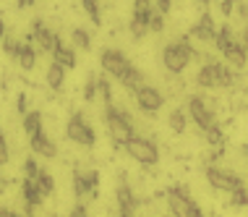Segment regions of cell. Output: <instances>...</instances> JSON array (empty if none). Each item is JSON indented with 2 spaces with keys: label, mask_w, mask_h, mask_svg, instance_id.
Here are the masks:
<instances>
[{
  "label": "cell",
  "mask_w": 248,
  "mask_h": 217,
  "mask_svg": "<svg viewBox=\"0 0 248 217\" xmlns=\"http://www.w3.org/2000/svg\"><path fill=\"white\" fill-rule=\"evenodd\" d=\"M29 147H31V152H34L37 154V157H55V154H58V147H55V141H52L50 136H47V134H37V136H31L29 139Z\"/></svg>",
  "instance_id": "obj_16"
},
{
  "label": "cell",
  "mask_w": 248,
  "mask_h": 217,
  "mask_svg": "<svg viewBox=\"0 0 248 217\" xmlns=\"http://www.w3.org/2000/svg\"><path fill=\"white\" fill-rule=\"evenodd\" d=\"M120 84H123L128 92H136V89H141V86H144V73H141V68H136V66H131V71L125 73L123 79H120Z\"/></svg>",
  "instance_id": "obj_22"
},
{
  "label": "cell",
  "mask_w": 248,
  "mask_h": 217,
  "mask_svg": "<svg viewBox=\"0 0 248 217\" xmlns=\"http://www.w3.org/2000/svg\"><path fill=\"white\" fill-rule=\"evenodd\" d=\"M39 170H42V167L37 165V160H34V157H26V160H24V173H26V178L34 181L37 175H39Z\"/></svg>",
  "instance_id": "obj_35"
},
{
  "label": "cell",
  "mask_w": 248,
  "mask_h": 217,
  "mask_svg": "<svg viewBox=\"0 0 248 217\" xmlns=\"http://www.w3.org/2000/svg\"><path fill=\"white\" fill-rule=\"evenodd\" d=\"M115 201H118V212H136V207H139L136 194H133V188H131L125 181L118 183V188H115Z\"/></svg>",
  "instance_id": "obj_15"
},
{
  "label": "cell",
  "mask_w": 248,
  "mask_h": 217,
  "mask_svg": "<svg viewBox=\"0 0 248 217\" xmlns=\"http://www.w3.org/2000/svg\"><path fill=\"white\" fill-rule=\"evenodd\" d=\"M52 63L63 66L65 71L76 66V50H73V47H68V45H65L63 39H60V37H58L55 47H52Z\"/></svg>",
  "instance_id": "obj_17"
},
{
  "label": "cell",
  "mask_w": 248,
  "mask_h": 217,
  "mask_svg": "<svg viewBox=\"0 0 248 217\" xmlns=\"http://www.w3.org/2000/svg\"><path fill=\"white\" fill-rule=\"evenodd\" d=\"M18 66H21L24 71H31L37 66V50L31 42H21V50H18Z\"/></svg>",
  "instance_id": "obj_18"
},
{
  "label": "cell",
  "mask_w": 248,
  "mask_h": 217,
  "mask_svg": "<svg viewBox=\"0 0 248 217\" xmlns=\"http://www.w3.org/2000/svg\"><path fill=\"white\" fill-rule=\"evenodd\" d=\"M34 183H37V188H39V194H42V196H50L52 191H55V178H52L47 170H39Z\"/></svg>",
  "instance_id": "obj_25"
},
{
  "label": "cell",
  "mask_w": 248,
  "mask_h": 217,
  "mask_svg": "<svg viewBox=\"0 0 248 217\" xmlns=\"http://www.w3.org/2000/svg\"><path fill=\"white\" fill-rule=\"evenodd\" d=\"M204 66L199 68L196 73V84L201 86V89H217L219 86V81H217V63L219 60H214L212 55H204Z\"/></svg>",
  "instance_id": "obj_13"
},
{
  "label": "cell",
  "mask_w": 248,
  "mask_h": 217,
  "mask_svg": "<svg viewBox=\"0 0 248 217\" xmlns=\"http://www.w3.org/2000/svg\"><path fill=\"white\" fill-rule=\"evenodd\" d=\"M222 55H225V63H227V66L243 68V66L248 63V47L240 42V39H232V42L222 50Z\"/></svg>",
  "instance_id": "obj_14"
},
{
  "label": "cell",
  "mask_w": 248,
  "mask_h": 217,
  "mask_svg": "<svg viewBox=\"0 0 248 217\" xmlns=\"http://www.w3.org/2000/svg\"><path fill=\"white\" fill-rule=\"evenodd\" d=\"M204 134V141L209 144L212 149H219V147H225V131H222V126H212V128H206V131H201Z\"/></svg>",
  "instance_id": "obj_23"
},
{
  "label": "cell",
  "mask_w": 248,
  "mask_h": 217,
  "mask_svg": "<svg viewBox=\"0 0 248 217\" xmlns=\"http://www.w3.org/2000/svg\"><path fill=\"white\" fill-rule=\"evenodd\" d=\"M3 50L8 52L13 60H16V58H18V50H21V42H18L16 37H8V34H5V39H3Z\"/></svg>",
  "instance_id": "obj_33"
},
{
  "label": "cell",
  "mask_w": 248,
  "mask_h": 217,
  "mask_svg": "<svg viewBox=\"0 0 248 217\" xmlns=\"http://www.w3.org/2000/svg\"><path fill=\"white\" fill-rule=\"evenodd\" d=\"M243 154H246V162H248V144L243 147Z\"/></svg>",
  "instance_id": "obj_46"
},
{
  "label": "cell",
  "mask_w": 248,
  "mask_h": 217,
  "mask_svg": "<svg viewBox=\"0 0 248 217\" xmlns=\"http://www.w3.org/2000/svg\"><path fill=\"white\" fill-rule=\"evenodd\" d=\"M167 207H170L172 217H201V207L191 199L188 186L183 183H175V186L167 188Z\"/></svg>",
  "instance_id": "obj_2"
},
{
  "label": "cell",
  "mask_w": 248,
  "mask_h": 217,
  "mask_svg": "<svg viewBox=\"0 0 248 217\" xmlns=\"http://www.w3.org/2000/svg\"><path fill=\"white\" fill-rule=\"evenodd\" d=\"M65 136H68V141H73V144H78V147H94V141H97L94 128L86 123L81 113H73L68 118V123H65Z\"/></svg>",
  "instance_id": "obj_4"
},
{
  "label": "cell",
  "mask_w": 248,
  "mask_h": 217,
  "mask_svg": "<svg viewBox=\"0 0 248 217\" xmlns=\"http://www.w3.org/2000/svg\"><path fill=\"white\" fill-rule=\"evenodd\" d=\"M71 37H73V45H76L78 50H89V47H92V37H89V32L81 29V26H76Z\"/></svg>",
  "instance_id": "obj_28"
},
{
  "label": "cell",
  "mask_w": 248,
  "mask_h": 217,
  "mask_svg": "<svg viewBox=\"0 0 248 217\" xmlns=\"http://www.w3.org/2000/svg\"><path fill=\"white\" fill-rule=\"evenodd\" d=\"M0 39H5V24H3V18H0Z\"/></svg>",
  "instance_id": "obj_44"
},
{
  "label": "cell",
  "mask_w": 248,
  "mask_h": 217,
  "mask_svg": "<svg viewBox=\"0 0 248 217\" xmlns=\"http://www.w3.org/2000/svg\"><path fill=\"white\" fill-rule=\"evenodd\" d=\"M188 37L199 39V42H214V39H217V24H214V18L209 16V13H204V16L191 26Z\"/></svg>",
  "instance_id": "obj_12"
},
{
  "label": "cell",
  "mask_w": 248,
  "mask_h": 217,
  "mask_svg": "<svg viewBox=\"0 0 248 217\" xmlns=\"http://www.w3.org/2000/svg\"><path fill=\"white\" fill-rule=\"evenodd\" d=\"M99 66H102V71L107 73V76H112V79H123L125 73L131 71V60L125 58V52H120L115 50V47H107V50L99 52Z\"/></svg>",
  "instance_id": "obj_6"
},
{
  "label": "cell",
  "mask_w": 248,
  "mask_h": 217,
  "mask_svg": "<svg viewBox=\"0 0 248 217\" xmlns=\"http://www.w3.org/2000/svg\"><path fill=\"white\" fill-rule=\"evenodd\" d=\"M63 81H65V68H63V66H58V63H50V68H47V86H50V89H60Z\"/></svg>",
  "instance_id": "obj_24"
},
{
  "label": "cell",
  "mask_w": 248,
  "mask_h": 217,
  "mask_svg": "<svg viewBox=\"0 0 248 217\" xmlns=\"http://www.w3.org/2000/svg\"><path fill=\"white\" fill-rule=\"evenodd\" d=\"M16 107H18V113H21V115L29 113V110H26V94H18V97H16Z\"/></svg>",
  "instance_id": "obj_42"
},
{
  "label": "cell",
  "mask_w": 248,
  "mask_h": 217,
  "mask_svg": "<svg viewBox=\"0 0 248 217\" xmlns=\"http://www.w3.org/2000/svg\"><path fill=\"white\" fill-rule=\"evenodd\" d=\"M188 115H191V120L201 128V131L217 126V115H214L212 102H206L201 94H191L188 97Z\"/></svg>",
  "instance_id": "obj_7"
},
{
  "label": "cell",
  "mask_w": 248,
  "mask_h": 217,
  "mask_svg": "<svg viewBox=\"0 0 248 217\" xmlns=\"http://www.w3.org/2000/svg\"><path fill=\"white\" fill-rule=\"evenodd\" d=\"M201 217H204V215H201Z\"/></svg>",
  "instance_id": "obj_52"
},
{
  "label": "cell",
  "mask_w": 248,
  "mask_h": 217,
  "mask_svg": "<svg viewBox=\"0 0 248 217\" xmlns=\"http://www.w3.org/2000/svg\"><path fill=\"white\" fill-rule=\"evenodd\" d=\"M170 8H172V0H154V11L162 13V16H167Z\"/></svg>",
  "instance_id": "obj_39"
},
{
  "label": "cell",
  "mask_w": 248,
  "mask_h": 217,
  "mask_svg": "<svg viewBox=\"0 0 248 217\" xmlns=\"http://www.w3.org/2000/svg\"><path fill=\"white\" fill-rule=\"evenodd\" d=\"M26 42H37V50L52 52V47H55V42H58V34L52 29H47L45 21L34 18V24H31V34H26Z\"/></svg>",
  "instance_id": "obj_10"
},
{
  "label": "cell",
  "mask_w": 248,
  "mask_h": 217,
  "mask_svg": "<svg viewBox=\"0 0 248 217\" xmlns=\"http://www.w3.org/2000/svg\"><path fill=\"white\" fill-rule=\"evenodd\" d=\"M81 5H84V11L89 13V18L94 21L97 26L102 24V13H99V0H81Z\"/></svg>",
  "instance_id": "obj_31"
},
{
  "label": "cell",
  "mask_w": 248,
  "mask_h": 217,
  "mask_svg": "<svg viewBox=\"0 0 248 217\" xmlns=\"http://www.w3.org/2000/svg\"><path fill=\"white\" fill-rule=\"evenodd\" d=\"M71 217H89V209H86V204H76L71 209Z\"/></svg>",
  "instance_id": "obj_41"
},
{
  "label": "cell",
  "mask_w": 248,
  "mask_h": 217,
  "mask_svg": "<svg viewBox=\"0 0 248 217\" xmlns=\"http://www.w3.org/2000/svg\"><path fill=\"white\" fill-rule=\"evenodd\" d=\"M97 92H99V97H102L105 107L115 105V102H112V86H110V81H107V79H97Z\"/></svg>",
  "instance_id": "obj_30"
},
{
  "label": "cell",
  "mask_w": 248,
  "mask_h": 217,
  "mask_svg": "<svg viewBox=\"0 0 248 217\" xmlns=\"http://www.w3.org/2000/svg\"><path fill=\"white\" fill-rule=\"evenodd\" d=\"M232 39H235V34H232V26H230V24H222V26L217 29V39H214V47H217V50L222 52L225 47L232 42Z\"/></svg>",
  "instance_id": "obj_26"
},
{
  "label": "cell",
  "mask_w": 248,
  "mask_h": 217,
  "mask_svg": "<svg viewBox=\"0 0 248 217\" xmlns=\"http://www.w3.org/2000/svg\"><path fill=\"white\" fill-rule=\"evenodd\" d=\"M16 3H18V5H21V8H24V5H26V0H16Z\"/></svg>",
  "instance_id": "obj_49"
},
{
  "label": "cell",
  "mask_w": 248,
  "mask_h": 217,
  "mask_svg": "<svg viewBox=\"0 0 248 217\" xmlns=\"http://www.w3.org/2000/svg\"><path fill=\"white\" fill-rule=\"evenodd\" d=\"M217 81H219V86H225V89L235 84V73H232V68L227 63H222V60L217 63Z\"/></svg>",
  "instance_id": "obj_27"
},
{
  "label": "cell",
  "mask_w": 248,
  "mask_h": 217,
  "mask_svg": "<svg viewBox=\"0 0 248 217\" xmlns=\"http://www.w3.org/2000/svg\"><path fill=\"white\" fill-rule=\"evenodd\" d=\"M152 16H154V5H152V0H136V3H133V18H136V21H141V24L149 26Z\"/></svg>",
  "instance_id": "obj_20"
},
{
  "label": "cell",
  "mask_w": 248,
  "mask_h": 217,
  "mask_svg": "<svg viewBox=\"0 0 248 217\" xmlns=\"http://www.w3.org/2000/svg\"><path fill=\"white\" fill-rule=\"evenodd\" d=\"M240 37H243V39H240V42H243V45L248 47V24L243 26V34H240Z\"/></svg>",
  "instance_id": "obj_43"
},
{
  "label": "cell",
  "mask_w": 248,
  "mask_h": 217,
  "mask_svg": "<svg viewBox=\"0 0 248 217\" xmlns=\"http://www.w3.org/2000/svg\"><path fill=\"white\" fill-rule=\"evenodd\" d=\"M133 97H136V105L141 107L144 113H157V110H162V105H165L162 92H159L157 86H152V84H144L141 89H136Z\"/></svg>",
  "instance_id": "obj_8"
},
{
  "label": "cell",
  "mask_w": 248,
  "mask_h": 217,
  "mask_svg": "<svg viewBox=\"0 0 248 217\" xmlns=\"http://www.w3.org/2000/svg\"><path fill=\"white\" fill-rule=\"evenodd\" d=\"M235 5H238V0H219V11H222V16H232Z\"/></svg>",
  "instance_id": "obj_38"
},
{
  "label": "cell",
  "mask_w": 248,
  "mask_h": 217,
  "mask_svg": "<svg viewBox=\"0 0 248 217\" xmlns=\"http://www.w3.org/2000/svg\"><path fill=\"white\" fill-rule=\"evenodd\" d=\"M97 188H99V173L97 170H89V173L73 170V194H76L78 199H84L86 194L97 196Z\"/></svg>",
  "instance_id": "obj_11"
},
{
  "label": "cell",
  "mask_w": 248,
  "mask_h": 217,
  "mask_svg": "<svg viewBox=\"0 0 248 217\" xmlns=\"http://www.w3.org/2000/svg\"><path fill=\"white\" fill-rule=\"evenodd\" d=\"M24 131L26 136H37V134H42V113L39 110H29L24 115Z\"/></svg>",
  "instance_id": "obj_19"
},
{
  "label": "cell",
  "mask_w": 248,
  "mask_h": 217,
  "mask_svg": "<svg viewBox=\"0 0 248 217\" xmlns=\"http://www.w3.org/2000/svg\"><path fill=\"white\" fill-rule=\"evenodd\" d=\"M204 175H206V183H209L214 191H227V194H230V191H235V188L246 186L243 178H240L238 173L225 170V167H217V165H206Z\"/></svg>",
  "instance_id": "obj_5"
},
{
  "label": "cell",
  "mask_w": 248,
  "mask_h": 217,
  "mask_svg": "<svg viewBox=\"0 0 248 217\" xmlns=\"http://www.w3.org/2000/svg\"><path fill=\"white\" fill-rule=\"evenodd\" d=\"M235 11H238V16H240V18H243V21L248 24V3H246V0H238Z\"/></svg>",
  "instance_id": "obj_40"
},
{
  "label": "cell",
  "mask_w": 248,
  "mask_h": 217,
  "mask_svg": "<svg viewBox=\"0 0 248 217\" xmlns=\"http://www.w3.org/2000/svg\"><path fill=\"white\" fill-rule=\"evenodd\" d=\"M8 157H11V152H8V141H5V134L0 131V167L8 162Z\"/></svg>",
  "instance_id": "obj_37"
},
{
  "label": "cell",
  "mask_w": 248,
  "mask_h": 217,
  "mask_svg": "<svg viewBox=\"0 0 248 217\" xmlns=\"http://www.w3.org/2000/svg\"><path fill=\"white\" fill-rule=\"evenodd\" d=\"M149 32H157V34H159V32H165V16H162V13L154 11L152 21H149Z\"/></svg>",
  "instance_id": "obj_36"
},
{
  "label": "cell",
  "mask_w": 248,
  "mask_h": 217,
  "mask_svg": "<svg viewBox=\"0 0 248 217\" xmlns=\"http://www.w3.org/2000/svg\"><path fill=\"white\" fill-rule=\"evenodd\" d=\"M199 3H201V5H209V3H212V0H199Z\"/></svg>",
  "instance_id": "obj_47"
},
{
  "label": "cell",
  "mask_w": 248,
  "mask_h": 217,
  "mask_svg": "<svg viewBox=\"0 0 248 217\" xmlns=\"http://www.w3.org/2000/svg\"><path fill=\"white\" fill-rule=\"evenodd\" d=\"M167 123H170L172 134H183L186 126H188V115H186L183 107H175V110H170V115H167Z\"/></svg>",
  "instance_id": "obj_21"
},
{
  "label": "cell",
  "mask_w": 248,
  "mask_h": 217,
  "mask_svg": "<svg viewBox=\"0 0 248 217\" xmlns=\"http://www.w3.org/2000/svg\"><path fill=\"white\" fill-rule=\"evenodd\" d=\"M227 196H230V204L235 207V209L248 207V188H246V186H240V188H235V191H230Z\"/></svg>",
  "instance_id": "obj_29"
},
{
  "label": "cell",
  "mask_w": 248,
  "mask_h": 217,
  "mask_svg": "<svg viewBox=\"0 0 248 217\" xmlns=\"http://www.w3.org/2000/svg\"><path fill=\"white\" fill-rule=\"evenodd\" d=\"M8 217H24V215H18V212H11Z\"/></svg>",
  "instance_id": "obj_48"
},
{
  "label": "cell",
  "mask_w": 248,
  "mask_h": 217,
  "mask_svg": "<svg viewBox=\"0 0 248 217\" xmlns=\"http://www.w3.org/2000/svg\"><path fill=\"white\" fill-rule=\"evenodd\" d=\"M105 126H107V134H110V139H112V147H125L133 136H136V131H133V118L125 107H118V105L105 107Z\"/></svg>",
  "instance_id": "obj_1"
},
{
  "label": "cell",
  "mask_w": 248,
  "mask_h": 217,
  "mask_svg": "<svg viewBox=\"0 0 248 217\" xmlns=\"http://www.w3.org/2000/svg\"><path fill=\"white\" fill-rule=\"evenodd\" d=\"M188 63H191V58L186 55L183 47H180L178 42L165 45V50H162V66H165L170 73H183Z\"/></svg>",
  "instance_id": "obj_9"
},
{
  "label": "cell",
  "mask_w": 248,
  "mask_h": 217,
  "mask_svg": "<svg viewBox=\"0 0 248 217\" xmlns=\"http://www.w3.org/2000/svg\"><path fill=\"white\" fill-rule=\"evenodd\" d=\"M37 3V0H26V5H34Z\"/></svg>",
  "instance_id": "obj_50"
},
{
  "label": "cell",
  "mask_w": 248,
  "mask_h": 217,
  "mask_svg": "<svg viewBox=\"0 0 248 217\" xmlns=\"http://www.w3.org/2000/svg\"><path fill=\"white\" fill-rule=\"evenodd\" d=\"M128 32H131V37H133V39H144L146 34H149V26L141 24V21H136V18H131Z\"/></svg>",
  "instance_id": "obj_32"
},
{
  "label": "cell",
  "mask_w": 248,
  "mask_h": 217,
  "mask_svg": "<svg viewBox=\"0 0 248 217\" xmlns=\"http://www.w3.org/2000/svg\"><path fill=\"white\" fill-rule=\"evenodd\" d=\"M118 217H136V212H118Z\"/></svg>",
  "instance_id": "obj_45"
},
{
  "label": "cell",
  "mask_w": 248,
  "mask_h": 217,
  "mask_svg": "<svg viewBox=\"0 0 248 217\" xmlns=\"http://www.w3.org/2000/svg\"><path fill=\"white\" fill-rule=\"evenodd\" d=\"M123 149L128 152V157L133 162H139V165H144V167H152L159 162V147L146 136H133Z\"/></svg>",
  "instance_id": "obj_3"
},
{
  "label": "cell",
  "mask_w": 248,
  "mask_h": 217,
  "mask_svg": "<svg viewBox=\"0 0 248 217\" xmlns=\"http://www.w3.org/2000/svg\"><path fill=\"white\" fill-rule=\"evenodd\" d=\"M97 76H89V79H86V86H84V100H86V102H94V100H97Z\"/></svg>",
  "instance_id": "obj_34"
},
{
  "label": "cell",
  "mask_w": 248,
  "mask_h": 217,
  "mask_svg": "<svg viewBox=\"0 0 248 217\" xmlns=\"http://www.w3.org/2000/svg\"><path fill=\"white\" fill-rule=\"evenodd\" d=\"M3 186H5V181H3V178H0V188H3Z\"/></svg>",
  "instance_id": "obj_51"
}]
</instances>
